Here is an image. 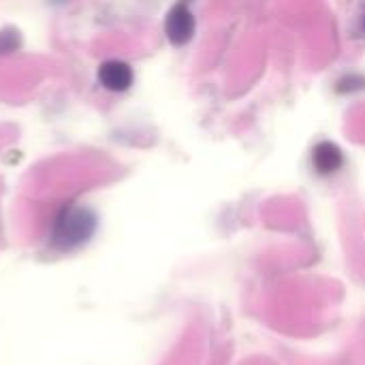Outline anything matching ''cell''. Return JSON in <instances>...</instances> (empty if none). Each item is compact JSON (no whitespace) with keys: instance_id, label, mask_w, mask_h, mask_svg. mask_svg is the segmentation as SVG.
<instances>
[{"instance_id":"1","label":"cell","mask_w":365,"mask_h":365,"mask_svg":"<svg viewBox=\"0 0 365 365\" xmlns=\"http://www.w3.org/2000/svg\"><path fill=\"white\" fill-rule=\"evenodd\" d=\"M98 229V216L94 210L81 203H64L49 227L47 244L58 255H71L90 244Z\"/></svg>"},{"instance_id":"2","label":"cell","mask_w":365,"mask_h":365,"mask_svg":"<svg viewBox=\"0 0 365 365\" xmlns=\"http://www.w3.org/2000/svg\"><path fill=\"white\" fill-rule=\"evenodd\" d=\"M195 28H197L195 15H192V11H190L184 2H178V4L167 13V19H165V34H167V38H169L171 45L182 47V45L190 43V38L195 36Z\"/></svg>"},{"instance_id":"3","label":"cell","mask_w":365,"mask_h":365,"mask_svg":"<svg viewBox=\"0 0 365 365\" xmlns=\"http://www.w3.org/2000/svg\"><path fill=\"white\" fill-rule=\"evenodd\" d=\"M135 81V73L124 60H105L98 66V83L109 92H126Z\"/></svg>"},{"instance_id":"4","label":"cell","mask_w":365,"mask_h":365,"mask_svg":"<svg viewBox=\"0 0 365 365\" xmlns=\"http://www.w3.org/2000/svg\"><path fill=\"white\" fill-rule=\"evenodd\" d=\"M344 154L334 141H319L312 150V167L319 175H334L342 169Z\"/></svg>"},{"instance_id":"5","label":"cell","mask_w":365,"mask_h":365,"mask_svg":"<svg viewBox=\"0 0 365 365\" xmlns=\"http://www.w3.org/2000/svg\"><path fill=\"white\" fill-rule=\"evenodd\" d=\"M365 79L361 75H346L338 81V92L346 94V92H355V90H364Z\"/></svg>"},{"instance_id":"6","label":"cell","mask_w":365,"mask_h":365,"mask_svg":"<svg viewBox=\"0 0 365 365\" xmlns=\"http://www.w3.org/2000/svg\"><path fill=\"white\" fill-rule=\"evenodd\" d=\"M364 28H365V19H364Z\"/></svg>"}]
</instances>
